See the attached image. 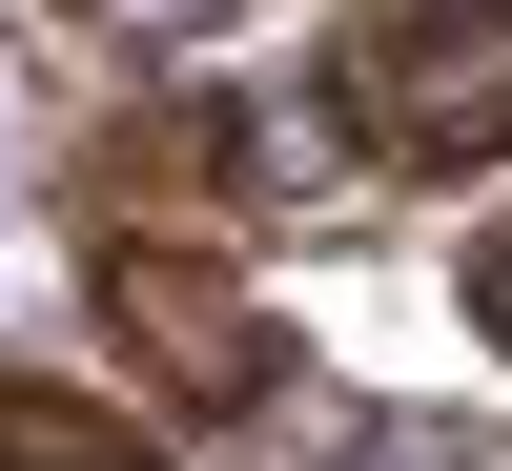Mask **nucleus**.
I'll return each mask as SVG.
<instances>
[{"instance_id": "obj_1", "label": "nucleus", "mask_w": 512, "mask_h": 471, "mask_svg": "<svg viewBox=\"0 0 512 471\" xmlns=\"http://www.w3.org/2000/svg\"><path fill=\"white\" fill-rule=\"evenodd\" d=\"M308 82L349 123V164H390V185H492L512 164V0H369Z\"/></svg>"}, {"instance_id": "obj_2", "label": "nucleus", "mask_w": 512, "mask_h": 471, "mask_svg": "<svg viewBox=\"0 0 512 471\" xmlns=\"http://www.w3.org/2000/svg\"><path fill=\"white\" fill-rule=\"evenodd\" d=\"M103 328H123V369H144L164 410H287V328L246 308V267H226V205H103Z\"/></svg>"}, {"instance_id": "obj_3", "label": "nucleus", "mask_w": 512, "mask_h": 471, "mask_svg": "<svg viewBox=\"0 0 512 471\" xmlns=\"http://www.w3.org/2000/svg\"><path fill=\"white\" fill-rule=\"evenodd\" d=\"M82 205H246V123L226 103H144L82 144Z\"/></svg>"}, {"instance_id": "obj_4", "label": "nucleus", "mask_w": 512, "mask_h": 471, "mask_svg": "<svg viewBox=\"0 0 512 471\" xmlns=\"http://www.w3.org/2000/svg\"><path fill=\"white\" fill-rule=\"evenodd\" d=\"M0 471H164V431H144V410H103V390L0 369Z\"/></svg>"}, {"instance_id": "obj_5", "label": "nucleus", "mask_w": 512, "mask_h": 471, "mask_svg": "<svg viewBox=\"0 0 512 471\" xmlns=\"http://www.w3.org/2000/svg\"><path fill=\"white\" fill-rule=\"evenodd\" d=\"M451 287H472V328L512 349V226H472V267H451Z\"/></svg>"}]
</instances>
